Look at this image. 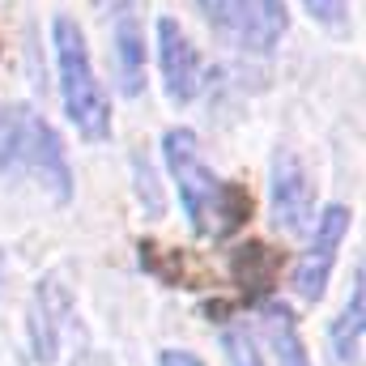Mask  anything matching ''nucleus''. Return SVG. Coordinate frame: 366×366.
Wrapping results in <instances>:
<instances>
[{
    "label": "nucleus",
    "instance_id": "1",
    "mask_svg": "<svg viewBox=\"0 0 366 366\" xmlns=\"http://www.w3.org/2000/svg\"><path fill=\"white\" fill-rule=\"evenodd\" d=\"M162 158H167V171H171V179L179 187L183 213H187V222L196 226V234L222 239V234H230L234 226H243V217H247V209H252L247 192L234 187V183H226V179H217V175L204 167L200 141H196L192 128H171V132L162 137Z\"/></svg>",
    "mask_w": 366,
    "mask_h": 366
},
{
    "label": "nucleus",
    "instance_id": "2",
    "mask_svg": "<svg viewBox=\"0 0 366 366\" xmlns=\"http://www.w3.org/2000/svg\"><path fill=\"white\" fill-rule=\"evenodd\" d=\"M51 47H56V73H60V98H64V115L73 119V128L86 141H102L111 132V102L94 77L90 47L86 34L73 17H56L51 21Z\"/></svg>",
    "mask_w": 366,
    "mask_h": 366
},
{
    "label": "nucleus",
    "instance_id": "3",
    "mask_svg": "<svg viewBox=\"0 0 366 366\" xmlns=\"http://www.w3.org/2000/svg\"><path fill=\"white\" fill-rule=\"evenodd\" d=\"M196 9L230 47L252 51V56L273 51L290 26L281 0H196Z\"/></svg>",
    "mask_w": 366,
    "mask_h": 366
},
{
    "label": "nucleus",
    "instance_id": "4",
    "mask_svg": "<svg viewBox=\"0 0 366 366\" xmlns=\"http://www.w3.org/2000/svg\"><path fill=\"white\" fill-rule=\"evenodd\" d=\"M345 234H350V209H345V204H328L324 217L315 222V239H311L307 256H302L298 269H294V290H298V298L315 302V298L324 294L328 273H332V264H337V247L345 243Z\"/></svg>",
    "mask_w": 366,
    "mask_h": 366
},
{
    "label": "nucleus",
    "instance_id": "5",
    "mask_svg": "<svg viewBox=\"0 0 366 366\" xmlns=\"http://www.w3.org/2000/svg\"><path fill=\"white\" fill-rule=\"evenodd\" d=\"M273 222L285 234H302L311 226V179L290 149L273 154Z\"/></svg>",
    "mask_w": 366,
    "mask_h": 366
},
{
    "label": "nucleus",
    "instance_id": "6",
    "mask_svg": "<svg viewBox=\"0 0 366 366\" xmlns=\"http://www.w3.org/2000/svg\"><path fill=\"white\" fill-rule=\"evenodd\" d=\"M158 64H162L167 98L179 107L192 102L200 90V60H196V47L175 17H158Z\"/></svg>",
    "mask_w": 366,
    "mask_h": 366
},
{
    "label": "nucleus",
    "instance_id": "7",
    "mask_svg": "<svg viewBox=\"0 0 366 366\" xmlns=\"http://www.w3.org/2000/svg\"><path fill=\"white\" fill-rule=\"evenodd\" d=\"M69 315V294L60 290L56 277L39 281L34 298H30V350L34 362H51L60 350V320Z\"/></svg>",
    "mask_w": 366,
    "mask_h": 366
},
{
    "label": "nucleus",
    "instance_id": "8",
    "mask_svg": "<svg viewBox=\"0 0 366 366\" xmlns=\"http://www.w3.org/2000/svg\"><path fill=\"white\" fill-rule=\"evenodd\" d=\"M47 119L26 102H0V171H30L39 128Z\"/></svg>",
    "mask_w": 366,
    "mask_h": 366
},
{
    "label": "nucleus",
    "instance_id": "9",
    "mask_svg": "<svg viewBox=\"0 0 366 366\" xmlns=\"http://www.w3.org/2000/svg\"><path fill=\"white\" fill-rule=\"evenodd\" d=\"M111 51H115L119 90L128 94V98L141 94V86H145V34H141L137 13L111 17Z\"/></svg>",
    "mask_w": 366,
    "mask_h": 366
},
{
    "label": "nucleus",
    "instance_id": "10",
    "mask_svg": "<svg viewBox=\"0 0 366 366\" xmlns=\"http://www.w3.org/2000/svg\"><path fill=\"white\" fill-rule=\"evenodd\" d=\"M362 328H366V290H362V269L354 273V290L345 311L332 324V362L337 366H358L362 362Z\"/></svg>",
    "mask_w": 366,
    "mask_h": 366
},
{
    "label": "nucleus",
    "instance_id": "11",
    "mask_svg": "<svg viewBox=\"0 0 366 366\" xmlns=\"http://www.w3.org/2000/svg\"><path fill=\"white\" fill-rule=\"evenodd\" d=\"M264 332H269V341H273L277 362L281 366H311L307 350H302V337H298V324H294V315H290L281 302H269V307H264Z\"/></svg>",
    "mask_w": 366,
    "mask_h": 366
},
{
    "label": "nucleus",
    "instance_id": "12",
    "mask_svg": "<svg viewBox=\"0 0 366 366\" xmlns=\"http://www.w3.org/2000/svg\"><path fill=\"white\" fill-rule=\"evenodd\" d=\"M222 350H226V362L230 366H264L256 341H252V332H247L243 324H230V328L222 332Z\"/></svg>",
    "mask_w": 366,
    "mask_h": 366
},
{
    "label": "nucleus",
    "instance_id": "13",
    "mask_svg": "<svg viewBox=\"0 0 366 366\" xmlns=\"http://www.w3.org/2000/svg\"><path fill=\"white\" fill-rule=\"evenodd\" d=\"M132 171H137V192H141V204H149V213H162V196H158L154 171H149V162H145L141 154L132 158Z\"/></svg>",
    "mask_w": 366,
    "mask_h": 366
},
{
    "label": "nucleus",
    "instance_id": "14",
    "mask_svg": "<svg viewBox=\"0 0 366 366\" xmlns=\"http://www.w3.org/2000/svg\"><path fill=\"white\" fill-rule=\"evenodd\" d=\"M302 4H307V13H311L315 21H324V26H345L350 0H302Z\"/></svg>",
    "mask_w": 366,
    "mask_h": 366
},
{
    "label": "nucleus",
    "instance_id": "15",
    "mask_svg": "<svg viewBox=\"0 0 366 366\" xmlns=\"http://www.w3.org/2000/svg\"><path fill=\"white\" fill-rule=\"evenodd\" d=\"M158 366H204L196 354H187V350H162V358Z\"/></svg>",
    "mask_w": 366,
    "mask_h": 366
},
{
    "label": "nucleus",
    "instance_id": "16",
    "mask_svg": "<svg viewBox=\"0 0 366 366\" xmlns=\"http://www.w3.org/2000/svg\"><path fill=\"white\" fill-rule=\"evenodd\" d=\"M102 13H107V21L111 17H124V13H137V0H94Z\"/></svg>",
    "mask_w": 366,
    "mask_h": 366
}]
</instances>
